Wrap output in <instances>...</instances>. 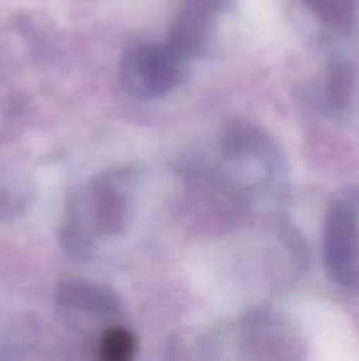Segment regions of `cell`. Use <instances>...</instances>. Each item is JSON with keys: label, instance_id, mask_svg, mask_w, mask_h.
Returning <instances> with one entry per match:
<instances>
[{"label": "cell", "instance_id": "cell-1", "mask_svg": "<svg viewBox=\"0 0 359 361\" xmlns=\"http://www.w3.org/2000/svg\"><path fill=\"white\" fill-rule=\"evenodd\" d=\"M129 195L125 178L106 173L74 192L68 201L59 241L70 258L87 260L99 239L121 235L129 224Z\"/></svg>", "mask_w": 359, "mask_h": 361}, {"label": "cell", "instance_id": "cell-2", "mask_svg": "<svg viewBox=\"0 0 359 361\" xmlns=\"http://www.w3.org/2000/svg\"><path fill=\"white\" fill-rule=\"evenodd\" d=\"M121 309L123 305L118 296L99 283L66 279L55 290L57 317L68 330L76 334H91L95 328L104 332L121 315Z\"/></svg>", "mask_w": 359, "mask_h": 361}, {"label": "cell", "instance_id": "cell-3", "mask_svg": "<svg viewBox=\"0 0 359 361\" xmlns=\"http://www.w3.org/2000/svg\"><path fill=\"white\" fill-rule=\"evenodd\" d=\"M182 59L165 44L129 49L118 66L123 89L138 99H159L174 91L182 78Z\"/></svg>", "mask_w": 359, "mask_h": 361}, {"label": "cell", "instance_id": "cell-4", "mask_svg": "<svg viewBox=\"0 0 359 361\" xmlns=\"http://www.w3.org/2000/svg\"><path fill=\"white\" fill-rule=\"evenodd\" d=\"M324 262L339 286H359V224L347 205H334L326 216Z\"/></svg>", "mask_w": 359, "mask_h": 361}, {"label": "cell", "instance_id": "cell-5", "mask_svg": "<svg viewBox=\"0 0 359 361\" xmlns=\"http://www.w3.org/2000/svg\"><path fill=\"white\" fill-rule=\"evenodd\" d=\"M222 4L224 0H182V11L176 15L167 34V47L182 61L203 53L209 40L212 21Z\"/></svg>", "mask_w": 359, "mask_h": 361}, {"label": "cell", "instance_id": "cell-6", "mask_svg": "<svg viewBox=\"0 0 359 361\" xmlns=\"http://www.w3.org/2000/svg\"><path fill=\"white\" fill-rule=\"evenodd\" d=\"M353 95V78L345 66H332L324 80H320L313 89V104L322 114L339 116L343 114Z\"/></svg>", "mask_w": 359, "mask_h": 361}, {"label": "cell", "instance_id": "cell-7", "mask_svg": "<svg viewBox=\"0 0 359 361\" xmlns=\"http://www.w3.org/2000/svg\"><path fill=\"white\" fill-rule=\"evenodd\" d=\"M322 23L347 34L353 30L358 19L355 0H300Z\"/></svg>", "mask_w": 359, "mask_h": 361}, {"label": "cell", "instance_id": "cell-8", "mask_svg": "<svg viewBox=\"0 0 359 361\" xmlns=\"http://www.w3.org/2000/svg\"><path fill=\"white\" fill-rule=\"evenodd\" d=\"M135 336L123 326H110L99 334L97 355L106 361H127L135 353Z\"/></svg>", "mask_w": 359, "mask_h": 361}]
</instances>
